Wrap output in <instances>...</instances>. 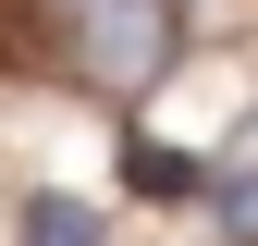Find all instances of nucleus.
I'll use <instances>...</instances> for the list:
<instances>
[{
	"mask_svg": "<svg viewBox=\"0 0 258 246\" xmlns=\"http://www.w3.org/2000/svg\"><path fill=\"white\" fill-rule=\"evenodd\" d=\"M25 246H99V209L86 197H25Z\"/></svg>",
	"mask_w": 258,
	"mask_h": 246,
	"instance_id": "7ed1b4c3",
	"label": "nucleus"
},
{
	"mask_svg": "<svg viewBox=\"0 0 258 246\" xmlns=\"http://www.w3.org/2000/svg\"><path fill=\"white\" fill-rule=\"evenodd\" d=\"M234 160H258V111H246V136H234Z\"/></svg>",
	"mask_w": 258,
	"mask_h": 246,
	"instance_id": "39448f33",
	"label": "nucleus"
},
{
	"mask_svg": "<svg viewBox=\"0 0 258 246\" xmlns=\"http://www.w3.org/2000/svg\"><path fill=\"white\" fill-rule=\"evenodd\" d=\"M209 197H221V234L258 246V160H221V172H209Z\"/></svg>",
	"mask_w": 258,
	"mask_h": 246,
	"instance_id": "20e7f679",
	"label": "nucleus"
},
{
	"mask_svg": "<svg viewBox=\"0 0 258 246\" xmlns=\"http://www.w3.org/2000/svg\"><path fill=\"white\" fill-rule=\"evenodd\" d=\"M123 172H136V197H209V172L184 160V148H148V136L123 148Z\"/></svg>",
	"mask_w": 258,
	"mask_h": 246,
	"instance_id": "f03ea898",
	"label": "nucleus"
},
{
	"mask_svg": "<svg viewBox=\"0 0 258 246\" xmlns=\"http://www.w3.org/2000/svg\"><path fill=\"white\" fill-rule=\"evenodd\" d=\"M172 49H184V0H61V61L111 99L160 86Z\"/></svg>",
	"mask_w": 258,
	"mask_h": 246,
	"instance_id": "f257e3e1",
	"label": "nucleus"
}]
</instances>
